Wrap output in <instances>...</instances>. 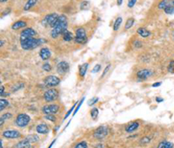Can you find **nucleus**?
Listing matches in <instances>:
<instances>
[{"label": "nucleus", "mask_w": 174, "mask_h": 148, "mask_svg": "<svg viewBox=\"0 0 174 148\" xmlns=\"http://www.w3.org/2000/svg\"><path fill=\"white\" fill-rule=\"evenodd\" d=\"M88 66H89V64L88 63H84L83 65H81L79 66V76L81 78H84L86 74V72L88 70Z\"/></svg>", "instance_id": "obj_20"}, {"label": "nucleus", "mask_w": 174, "mask_h": 148, "mask_svg": "<svg viewBox=\"0 0 174 148\" xmlns=\"http://www.w3.org/2000/svg\"><path fill=\"white\" fill-rule=\"evenodd\" d=\"M100 69H101V65L97 64V65L94 66V68L92 70V73H97V72H99L100 71Z\"/></svg>", "instance_id": "obj_41"}, {"label": "nucleus", "mask_w": 174, "mask_h": 148, "mask_svg": "<svg viewBox=\"0 0 174 148\" xmlns=\"http://www.w3.org/2000/svg\"><path fill=\"white\" fill-rule=\"evenodd\" d=\"M89 7H90V2L89 1H86V0H84V1L81 2V4H80V10L81 11L87 10Z\"/></svg>", "instance_id": "obj_30"}, {"label": "nucleus", "mask_w": 174, "mask_h": 148, "mask_svg": "<svg viewBox=\"0 0 174 148\" xmlns=\"http://www.w3.org/2000/svg\"><path fill=\"white\" fill-rule=\"evenodd\" d=\"M137 3V0H128V7L133 8Z\"/></svg>", "instance_id": "obj_42"}, {"label": "nucleus", "mask_w": 174, "mask_h": 148, "mask_svg": "<svg viewBox=\"0 0 174 148\" xmlns=\"http://www.w3.org/2000/svg\"><path fill=\"white\" fill-rule=\"evenodd\" d=\"M37 3V0H28L26 2V4L24 6V11H29L31 10L32 7H34L36 5V4Z\"/></svg>", "instance_id": "obj_21"}, {"label": "nucleus", "mask_w": 174, "mask_h": 148, "mask_svg": "<svg viewBox=\"0 0 174 148\" xmlns=\"http://www.w3.org/2000/svg\"><path fill=\"white\" fill-rule=\"evenodd\" d=\"M74 148H88V145H87V142L86 141H81L79 143H77Z\"/></svg>", "instance_id": "obj_33"}, {"label": "nucleus", "mask_w": 174, "mask_h": 148, "mask_svg": "<svg viewBox=\"0 0 174 148\" xmlns=\"http://www.w3.org/2000/svg\"><path fill=\"white\" fill-rule=\"evenodd\" d=\"M26 22L25 21H23V20H18V21H17V22H15L12 25V30H15V31H17V30H19V29H21V28H24L25 26H26Z\"/></svg>", "instance_id": "obj_17"}, {"label": "nucleus", "mask_w": 174, "mask_h": 148, "mask_svg": "<svg viewBox=\"0 0 174 148\" xmlns=\"http://www.w3.org/2000/svg\"><path fill=\"white\" fill-rule=\"evenodd\" d=\"M164 12L166 14H168V15L174 14V5H171L167 6V7L164 10Z\"/></svg>", "instance_id": "obj_32"}, {"label": "nucleus", "mask_w": 174, "mask_h": 148, "mask_svg": "<svg viewBox=\"0 0 174 148\" xmlns=\"http://www.w3.org/2000/svg\"><path fill=\"white\" fill-rule=\"evenodd\" d=\"M157 148H174V145L169 141H162L158 144Z\"/></svg>", "instance_id": "obj_23"}, {"label": "nucleus", "mask_w": 174, "mask_h": 148, "mask_svg": "<svg viewBox=\"0 0 174 148\" xmlns=\"http://www.w3.org/2000/svg\"><path fill=\"white\" fill-rule=\"evenodd\" d=\"M36 131L39 134H46L49 132V127L46 124H39L36 127Z\"/></svg>", "instance_id": "obj_16"}, {"label": "nucleus", "mask_w": 174, "mask_h": 148, "mask_svg": "<svg viewBox=\"0 0 174 148\" xmlns=\"http://www.w3.org/2000/svg\"><path fill=\"white\" fill-rule=\"evenodd\" d=\"M24 86V84H22V83L17 84L16 85L12 86V91L15 92V91H18V90H20V89H22Z\"/></svg>", "instance_id": "obj_36"}, {"label": "nucleus", "mask_w": 174, "mask_h": 148, "mask_svg": "<svg viewBox=\"0 0 174 148\" xmlns=\"http://www.w3.org/2000/svg\"><path fill=\"white\" fill-rule=\"evenodd\" d=\"M67 27H68V21L66 16L59 15L57 24L51 31L50 34L51 37L52 38H57L59 35H63V33L67 31Z\"/></svg>", "instance_id": "obj_1"}, {"label": "nucleus", "mask_w": 174, "mask_h": 148, "mask_svg": "<svg viewBox=\"0 0 174 148\" xmlns=\"http://www.w3.org/2000/svg\"><path fill=\"white\" fill-rule=\"evenodd\" d=\"M59 106L52 104V105H46L42 107V112L45 114H56L59 112Z\"/></svg>", "instance_id": "obj_9"}, {"label": "nucleus", "mask_w": 174, "mask_h": 148, "mask_svg": "<svg viewBox=\"0 0 174 148\" xmlns=\"http://www.w3.org/2000/svg\"><path fill=\"white\" fill-rule=\"evenodd\" d=\"M172 1L173 0H162V1L158 4V9L164 10L167 6L172 5Z\"/></svg>", "instance_id": "obj_22"}, {"label": "nucleus", "mask_w": 174, "mask_h": 148, "mask_svg": "<svg viewBox=\"0 0 174 148\" xmlns=\"http://www.w3.org/2000/svg\"><path fill=\"white\" fill-rule=\"evenodd\" d=\"M8 106H9V102L6 100H5V98H4V100H3V98H1V100H0V111H3Z\"/></svg>", "instance_id": "obj_29"}, {"label": "nucleus", "mask_w": 174, "mask_h": 148, "mask_svg": "<svg viewBox=\"0 0 174 148\" xmlns=\"http://www.w3.org/2000/svg\"><path fill=\"white\" fill-rule=\"evenodd\" d=\"M139 126V123L138 121H133V122H130L129 125H127V126L125 127V131L129 133H132L134 132Z\"/></svg>", "instance_id": "obj_15"}, {"label": "nucleus", "mask_w": 174, "mask_h": 148, "mask_svg": "<svg viewBox=\"0 0 174 148\" xmlns=\"http://www.w3.org/2000/svg\"><path fill=\"white\" fill-rule=\"evenodd\" d=\"M156 101H157L158 103H161V102L164 101V98H160V97H157V98H156Z\"/></svg>", "instance_id": "obj_48"}, {"label": "nucleus", "mask_w": 174, "mask_h": 148, "mask_svg": "<svg viewBox=\"0 0 174 148\" xmlns=\"http://www.w3.org/2000/svg\"><path fill=\"white\" fill-rule=\"evenodd\" d=\"M45 119H47V120H50L52 122H56V117L54 116V114H46L45 116Z\"/></svg>", "instance_id": "obj_38"}, {"label": "nucleus", "mask_w": 174, "mask_h": 148, "mask_svg": "<svg viewBox=\"0 0 174 148\" xmlns=\"http://www.w3.org/2000/svg\"><path fill=\"white\" fill-rule=\"evenodd\" d=\"M11 12H12V9H11V8H7V9L5 11V12L3 13V16H6V15H8L9 13H11Z\"/></svg>", "instance_id": "obj_46"}, {"label": "nucleus", "mask_w": 174, "mask_h": 148, "mask_svg": "<svg viewBox=\"0 0 174 148\" xmlns=\"http://www.w3.org/2000/svg\"><path fill=\"white\" fill-rule=\"evenodd\" d=\"M3 137L6 138H11V139H15V138H18L21 137V134L17 130H13V129H10V130H6L2 133Z\"/></svg>", "instance_id": "obj_11"}, {"label": "nucleus", "mask_w": 174, "mask_h": 148, "mask_svg": "<svg viewBox=\"0 0 174 148\" xmlns=\"http://www.w3.org/2000/svg\"><path fill=\"white\" fill-rule=\"evenodd\" d=\"M55 142H56V139H54V140H53V141H52V142L51 143V145H50L48 146V148H52V145H53L55 144Z\"/></svg>", "instance_id": "obj_51"}, {"label": "nucleus", "mask_w": 174, "mask_h": 148, "mask_svg": "<svg viewBox=\"0 0 174 148\" xmlns=\"http://www.w3.org/2000/svg\"><path fill=\"white\" fill-rule=\"evenodd\" d=\"M134 22H135V19H134L133 18H130L129 19H127V21H126V23H125V25H124V29H125V30L130 29V28L133 26Z\"/></svg>", "instance_id": "obj_27"}, {"label": "nucleus", "mask_w": 174, "mask_h": 148, "mask_svg": "<svg viewBox=\"0 0 174 148\" xmlns=\"http://www.w3.org/2000/svg\"><path fill=\"white\" fill-rule=\"evenodd\" d=\"M46 41L43 38H27L25 40H22L20 41V45L22 47V49L26 51H30V50H34L37 46L41 45L42 44H43Z\"/></svg>", "instance_id": "obj_2"}, {"label": "nucleus", "mask_w": 174, "mask_h": 148, "mask_svg": "<svg viewBox=\"0 0 174 148\" xmlns=\"http://www.w3.org/2000/svg\"><path fill=\"white\" fill-rule=\"evenodd\" d=\"M39 56L43 60L46 61V60H47V59H49L51 58L52 53L47 47H43V48L40 49V51H39Z\"/></svg>", "instance_id": "obj_14"}, {"label": "nucleus", "mask_w": 174, "mask_h": 148, "mask_svg": "<svg viewBox=\"0 0 174 148\" xmlns=\"http://www.w3.org/2000/svg\"><path fill=\"white\" fill-rule=\"evenodd\" d=\"M0 1H1V3H5V2L7 1V0H0Z\"/></svg>", "instance_id": "obj_54"}, {"label": "nucleus", "mask_w": 174, "mask_h": 148, "mask_svg": "<svg viewBox=\"0 0 174 148\" xmlns=\"http://www.w3.org/2000/svg\"><path fill=\"white\" fill-rule=\"evenodd\" d=\"M152 140V137L151 136H145L143 137L141 139H140V144L141 145H146V144H149Z\"/></svg>", "instance_id": "obj_31"}, {"label": "nucleus", "mask_w": 174, "mask_h": 148, "mask_svg": "<svg viewBox=\"0 0 174 148\" xmlns=\"http://www.w3.org/2000/svg\"><path fill=\"white\" fill-rule=\"evenodd\" d=\"M31 121V117L25 113H20L15 119V124L18 127H25Z\"/></svg>", "instance_id": "obj_5"}, {"label": "nucleus", "mask_w": 174, "mask_h": 148, "mask_svg": "<svg viewBox=\"0 0 174 148\" xmlns=\"http://www.w3.org/2000/svg\"><path fill=\"white\" fill-rule=\"evenodd\" d=\"M36 34H37L36 31L33 30L32 28H25L20 33V41L25 40L30 38H34L36 36Z\"/></svg>", "instance_id": "obj_10"}, {"label": "nucleus", "mask_w": 174, "mask_h": 148, "mask_svg": "<svg viewBox=\"0 0 174 148\" xmlns=\"http://www.w3.org/2000/svg\"><path fill=\"white\" fill-rule=\"evenodd\" d=\"M77 104H78V102H76V103H75V104H74V105H73L72 106H71V109H70V110H69V111L67 112V113L65 114V116L64 119H67V118H68V117L70 116V114H71V113L73 112V110H75V109H76V107H77Z\"/></svg>", "instance_id": "obj_35"}, {"label": "nucleus", "mask_w": 174, "mask_h": 148, "mask_svg": "<svg viewBox=\"0 0 174 148\" xmlns=\"http://www.w3.org/2000/svg\"><path fill=\"white\" fill-rule=\"evenodd\" d=\"M161 84H162L161 82H156V83H153L152 86V87H158V86L161 85Z\"/></svg>", "instance_id": "obj_47"}, {"label": "nucleus", "mask_w": 174, "mask_h": 148, "mask_svg": "<svg viewBox=\"0 0 174 148\" xmlns=\"http://www.w3.org/2000/svg\"><path fill=\"white\" fill-rule=\"evenodd\" d=\"M4 44H5V41H4L3 39H1V40H0V46H1V47H3Z\"/></svg>", "instance_id": "obj_52"}, {"label": "nucleus", "mask_w": 174, "mask_h": 148, "mask_svg": "<svg viewBox=\"0 0 174 148\" xmlns=\"http://www.w3.org/2000/svg\"><path fill=\"white\" fill-rule=\"evenodd\" d=\"M31 143H30L26 138L19 141L17 145H16V147L17 148H31Z\"/></svg>", "instance_id": "obj_18"}, {"label": "nucleus", "mask_w": 174, "mask_h": 148, "mask_svg": "<svg viewBox=\"0 0 174 148\" xmlns=\"http://www.w3.org/2000/svg\"><path fill=\"white\" fill-rule=\"evenodd\" d=\"M0 142H1V148H4V147H3V139L0 140Z\"/></svg>", "instance_id": "obj_53"}, {"label": "nucleus", "mask_w": 174, "mask_h": 148, "mask_svg": "<svg viewBox=\"0 0 174 148\" xmlns=\"http://www.w3.org/2000/svg\"><path fill=\"white\" fill-rule=\"evenodd\" d=\"M99 100V98L98 97H93V98H92L91 100L88 101V106H94L96 103H98Z\"/></svg>", "instance_id": "obj_34"}, {"label": "nucleus", "mask_w": 174, "mask_h": 148, "mask_svg": "<svg viewBox=\"0 0 174 148\" xmlns=\"http://www.w3.org/2000/svg\"><path fill=\"white\" fill-rule=\"evenodd\" d=\"M58 15L57 13H51L46 15L43 19L42 20V25L43 26H50L52 28H53L55 26V25L57 24L58 20Z\"/></svg>", "instance_id": "obj_3"}, {"label": "nucleus", "mask_w": 174, "mask_h": 148, "mask_svg": "<svg viewBox=\"0 0 174 148\" xmlns=\"http://www.w3.org/2000/svg\"><path fill=\"white\" fill-rule=\"evenodd\" d=\"M122 22H123V18L122 17H118L115 19L114 24H113V30L115 31H118V29L120 28V25H122Z\"/></svg>", "instance_id": "obj_24"}, {"label": "nucleus", "mask_w": 174, "mask_h": 148, "mask_svg": "<svg viewBox=\"0 0 174 148\" xmlns=\"http://www.w3.org/2000/svg\"><path fill=\"white\" fill-rule=\"evenodd\" d=\"M74 38H75V37H73V34H72L71 31H65V32L63 33V38H64V40L66 41V42L71 41L72 39H74Z\"/></svg>", "instance_id": "obj_25"}, {"label": "nucleus", "mask_w": 174, "mask_h": 148, "mask_svg": "<svg viewBox=\"0 0 174 148\" xmlns=\"http://www.w3.org/2000/svg\"><path fill=\"white\" fill-rule=\"evenodd\" d=\"M167 69H168V72H169L170 73L174 74V60H171V61L170 62V64H169Z\"/></svg>", "instance_id": "obj_39"}, {"label": "nucleus", "mask_w": 174, "mask_h": 148, "mask_svg": "<svg viewBox=\"0 0 174 148\" xmlns=\"http://www.w3.org/2000/svg\"><path fill=\"white\" fill-rule=\"evenodd\" d=\"M69 69H70V66L66 61H61L57 65V72L60 75H65V73H67Z\"/></svg>", "instance_id": "obj_12"}, {"label": "nucleus", "mask_w": 174, "mask_h": 148, "mask_svg": "<svg viewBox=\"0 0 174 148\" xmlns=\"http://www.w3.org/2000/svg\"><path fill=\"white\" fill-rule=\"evenodd\" d=\"M12 113H5V114H3L2 116H1V119H3L4 120H5V119H11L12 118Z\"/></svg>", "instance_id": "obj_44"}, {"label": "nucleus", "mask_w": 174, "mask_h": 148, "mask_svg": "<svg viewBox=\"0 0 174 148\" xmlns=\"http://www.w3.org/2000/svg\"><path fill=\"white\" fill-rule=\"evenodd\" d=\"M84 101V98H82V100L78 102V104H77V107H76V109L74 110V113H73V116H75L76 114H77V113L78 112V110L80 109V107H81V106L83 105V102Z\"/></svg>", "instance_id": "obj_37"}, {"label": "nucleus", "mask_w": 174, "mask_h": 148, "mask_svg": "<svg viewBox=\"0 0 174 148\" xmlns=\"http://www.w3.org/2000/svg\"><path fill=\"white\" fill-rule=\"evenodd\" d=\"M58 97V91L56 88H51L47 90L43 94V98L46 102L55 101Z\"/></svg>", "instance_id": "obj_6"}, {"label": "nucleus", "mask_w": 174, "mask_h": 148, "mask_svg": "<svg viewBox=\"0 0 174 148\" xmlns=\"http://www.w3.org/2000/svg\"><path fill=\"white\" fill-rule=\"evenodd\" d=\"M42 67H43V70L46 71V72H51L52 71V65L49 63H45Z\"/></svg>", "instance_id": "obj_40"}, {"label": "nucleus", "mask_w": 174, "mask_h": 148, "mask_svg": "<svg viewBox=\"0 0 174 148\" xmlns=\"http://www.w3.org/2000/svg\"><path fill=\"white\" fill-rule=\"evenodd\" d=\"M30 143H36V142H37L38 140H39V137H38V135H37V134H31V135H29V136H27L26 138H25Z\"/></svg>", "instance_id": "obj_26"}, {"label": "nucleus", "mask_w": 174, "mask_h": 148, "mask_svg": "<svg viewBox=\"0 0 174 148\" xmlns=\"http://www.w3.org/2000/svg\"><path fill=\"white\" fill-rule=\"evenodd\" d=\"M74 41H75V43L80 44H84L87 42V35H86V31H85L84 28L79 27L76 30Z\"/></svg>", "instance_id": "obj_4"}, {"label": "nucleus", "mask_w": 174, "mask_h": 148, "mask_svg": "<svg viewBox=\"0 0 174 148\" xmlns=\"http://www.w3.org/2000/svg\"><path fill=\"white\" fill-rule=\"evenodd\" d=\"M122 4H123V0H117V5H118V6H120Z\"/></svg>", "instance_id": "obj_50"}, {"label": "nucleus", "mask_w": 174, "mask_h": 148, "mask_svg": "<svg viewBox=\"0 0 174 148\" xmlns=\"http://www.w3.org/2000/svg\"><path fill=\"white\" fill-rule=\"evenodd\" d=\"M4 93H5V87L3 85H1V89H0V95L3 96Z\"/></svg>", "instance_id": "obj_49"}, {"label": "nucleus", "mask_w": 174, "mask_h": 148, "mask_svg": "<svg viewBox=\"0 0 174 148\" xmlns=\"http://www.w3.org/2000/svg\"><path fill=\"white\" fill-rule=\"evenodd\" d=\"M133 45H134L135 47H137V48H139V47L142 46V43L139 42V41H138V40H136V41L133 43Z\"/></svg>", "instance_id": "obj_45"}, {"label": "nucleus", "mask_w": 174, "mask_h": 148, "mask_svg": "<svg viewBox=\"0 0 174 148\" xmlns=\"http://www.w3.org/2000/svg\"><path fill=\"white\" fill-rule=\"evenodd\" d=\"M108 134H109V128L106 125H100L95 130L93 136L97 139H103Z\"/></svg>", "instance_id": "obj_7"}, {"label": "nucleus", "mask_w": 174, "mask_h": 148, "mask_svg": "<svg viewBox=\"0 0 174 148\" xmlns=\"http://www.w3.org/2000/svg\"><path fill=\"white\" fill-rule=\"evenodd\" d=\"M137 33H138L140 37H142V38H148V37L151 35V32H150L147 29H145V28H144V27L139 28V29L137 30Z\"/></svg>", "instance_id": "obj_19"}, {"label": "nucleus", "mask_w": 174, "mask_h": 148, "mask_svg": "<svg viewBox=\"0 0 174 148\" xmlns=\"http://www.w3.org/2000/svg\"><path fill=\"white\" fill-rule=\"evenodd\" d=\"M152 74V72L148 69H143L137 72V78L139 81H143L150 78Z\"/></svg>", "instance_id": "obj_13"}, {"label": "nucleus", "mask_w": 174, "mask_h": 148, "mask_svg": "<svg viewBox=\"0 0 174 148\" xmlns=\"http://www.w3.org/2000/svg\"><path fill=\"white\" fill-rule=\"evenodd\" d=\"M43 83H45V85L48 87H55L59 85L60 78L54 75L47 76L45 79H43Z\"/></svg>", "instance_id": "obj_8"}, {"label": "nucleus", "mask_w": 174, "mask_h": 148, "mask_svg": "<svg viewBox=\"0 0 174 148\" xmlns=\"http://www.w3.org/2000/svg\"><path fill=\"white\" fill-rule=\"evenodd\" d=\"M110 68H111V64H109L108 65H106V67L105 68V70H104V72H103V74H102V76H101V78H103L107 74V72H109Z\"/></svg>", "instance_id": "obj_43"}, {"label": "nucleus", "mask_w": 174, "mask_h": 148, "mask_svg": "<svg viewBox=\"0 0 174 148\" xmlns=\"http://www.w3.org/2000/svg\"><path fill=\"white\" fill-rule=\"evenodd\" d=\"M99 113V109H98L97 107H93V108L91 110V112H90L91 117H92V119H94V120L98 119Z\"/></svg>", "instance_id": "obj_28"}]
</instances>
